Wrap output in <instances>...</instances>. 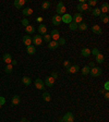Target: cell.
Segmentation results:
<instances>
[{"mask_svg":"<svg viewBox=\"0 0 109 122\" xmlns=\"http://www.w3.org/2000/svg\"><path fill=\"white\" fill-rule=\"evenodd\" d=\"M89 74H91L93 77H97L102 74V69L99 68V66H94V68H91L89 70Z\"/></svg>","mask_w":109,"mask_h":122,"instance_id":"cell-1","label":"cell"},{"mask_svg":"<svg viewBox=\"0 0 109 122\" xmlns=\"http://www.w3.org/2000/svg\"><path fill=\"white\" fill-rule=\"evenodd\" d=\"M56 11H57V14L58 15H63L64 13H66V7H64V5H63L62 1H60V2L57 5Z\"/></svg>","mask_w":109,"mask_h":122,"instance_id":"cell-2","label":"cell"},{"mask_svg":"<svg viewBox=\"0 0 109 122\" xmlns=\"http://www.w3.org/2000/svg\"><path fill=\"white\" fill-rule=\"evenodd\" d=\"M62 121L63 122H73L74 121V116H73V113L72 112H67L66 114H64L63 117H62Z\"/></svg>","mask_w":109,"mask_h":122,"instance_id":"cell-3","label":"cell"},{"mask_svg":"<svg viewBox=\"0 0 109 122\" xmlns=\"http://www.w3.org/2000/svg\"><path fill=\"white\" fill-rule=\"evenodd\" d=\"M32 43H33L35 46L42 45V43H43V37H42L41 35H35V36H33V38H32Z\"/></svg>","mask_w":109,"mask_h":122,"instance_id":"cell-4","label":"cell"},{"mask_svg":"<svg viewBox=\"0 0 109 122\" xmlns=\"http://www.w3.org/2000/svg\"><path fill=\"white\" fill-rule=\"evenodd\" d=\"M44 84L47 87H52L53 84H55V79H52L51 76H47L45 79V81H44Z\"/></svg>","mask_w":109,"mask_h":122,"instance_id":"cell-5","label":"cell"},{"mask_svg":"<svg viewBox=\"0 0 109 122\" xmlns=\"http://www.w3.org/2000/svg\"><path fill=\"white\" fill-rule=\"evenodd\" d=\"M61 22L63 23H67V24H70L72 22V15H70L69 13H64L62 16H61Z\"/></svg>","mask_w":109,"mask_h":122,"instance_id":"cell-6","label":"cell"},{"mask_svg":"<svg viewBox=\"0 0 109 122\" xmlns=\"http://www.w3.org/2000/svg\"><path fill=\"white\" fill-rule=\"evenodd\" d=\"M49 35H50V37L52 38L53 41H58L59 38H60V33H59V30H56V28L51 30Z\"/></svg>","mask_w":109,"mask_h":122,"instance_id":"cell-7","label":"cell"},{"mask_svg":"<svg viewBox=\"0 0 109 122\" xmlns=\"http://www.w3.org/2000/svg\"><path fill=\"white\" fill-rule=\"evenodd\" d=\"M82 19H83V16H82L81 13H75L72 16V22L76 23V24H80V23H82Z\"/></svg>","mask_w":109,"mask_h":122,"instance_id":"cell-8","label":"cell"},{"mask_svg":"<svg viewBox=\"0 0 109 122\" xmlns=\"http://www.w3.org/2000/svg\"><path fill=\"white\" fill-rule=\"evenodd\" d=\"M35 87L37 89H44L45 88V84L42 79H36L35 80Z\"/></svg>","mask_w":109,"mask_h":122,"instance_id":"cell-9","label":"cell"},{"mask_svg":"<svg viewBox=\"0 0 109 122\" xmlns=\"http://www.w3.org/2000/svg\"><path fill=\"white\" fill-rule=\"evenodd\" d=\"M92 32L94 34H97V35H102L103 34V30H102V28H100V26L99 25H97V24H95V25H93L92 26Z\"/></svg>","mask_w":109,"mask_h":122,"instance_id":"cell-10","label":"cell"},{"mask_svg":"<svg viewBox=\"0 0 109 122\" xmlns=\"http://www.w3.org/2000/svg\"><path fill=\"white\" fill-rule=\"evenodd\" d=\"M22 41H23V44L27 47V46H31V44H32V37L30 35H24L22 38Z\"/></svg>","mask_w":109,"mask_h":122,"instance_id":"cell-11","label":"cell"},{"mask_svg":"<svg viewBox=\"0 0 109 122\" xmlns=\"http://www.w3.org/2000/svg\"><path fill=\"white\" fill-rule=\"evenodd\" d=\"M25 0H15L14 2H13V5H14L15 8H18V9H22L23 7H24V5H25Z\"/></svg>","mask_w":109,"mask_h":122,"instance_id":"cell-12","label":"cell"},{"mask_svg":"<svg viewBox=\"0 0 109 122\" xmlns=\"http://www.w3.org/2000/svg\"><path fill=\"white\" fill-rule=\"evenodd\" d=\"M51 22H52L53 25H59V24L61 23V16L60 15H58V14L53 15L52 19H51Z\"/></svg>","mask_w":109,"mask_h":122,"instance_id":"cell-13","label":"cell"},{"mask_svg":"<svg viewBox=\"0 0 109 122\" xmlns=\"http://www.w3.org/2000/svg\"><path fill=\"white\" fill-rule=\"evenodd\" d=\"M88 5H87V3H79V5H76V9L81 12V11H87L88 10Z\"/></svg>","mask_w":109,"mask_h":122,"instance_id":"cell-14","label":"cell"},{"mask_svg":"<svg viewBox=\"0 0 109 122\" xmlns=\"http://www.w3.org/2000/svg\"><path fill=\"white\" fill-rule=\"evenodd\" d=\"M38 33L42 34V35L47 34V26L45 24H39V26H38Z\"/></svg>","mask_w":109,"mask_h":122,"instance_id":"cell-15","label":"cell"},{"mask_svg":"<svg viewBox=\"0 0 109 122\" xmlns=\"http://www.w3.org/2000/svg\"><path fill=\"white\" fill-rule=\"evenodd\" d=\"M99 10H100V12H102V13H104V14H106V13L109 11V5H108V3H107V2L103 3V5H100V8H99Z\"/></svg>","mask_w":109,"mask_h":122,"instance_id":"cell-16","label":"cell"},{"mask_svg":"<svg viewBox=\"0 0 109 122\" xmlns=\"http://www.w3.org/2000/svg\"><path fill=\"white\" fill-rule=\"evenodd\" d=\"M58 46H59V44H58V41H51L48 43V48L51 49V50L57 49L58 48Z\"/></svg>","mask_w":109,"mask_h":122,"instance_id":"cell-17","label":"cell"},{"mask_svg":"<svg viewBox=\"0 0 109 122\" xmlns=\"http://www.w3.org/2000/svg\"><path fill=\"white\" fill-rule=\"evenodd\" d=\"M2 59H3V61H5L7 64H10L11 61H12V57H11L10 53H5L3 57H2Z\"/></svg>","mask_w":109,"mask_h":122,"instance_id":"cell-18","label":"cell"},{"mask_svg":"<svg viewBox=\"0 0 109 122\" xmlns=\"http://www.w3.org/2000/svg\"><path fill=\"white\" fill-rule=\"evenodd\" d=\"M20 102H21V98H20V96H18V95L13 96L12 99H11V104H12V106H16V105H19Z\"/></svg>","mask_w":109,"mask_h":122,"instance_id":"cell-19","label":"cell"},{"mask_svg":"<svg viewBox=\"0 0 109 122\" xmlns=\"http://www.w3.org/2000/svg\"><path fill=\"white\" fill-rule=\"evenodd\" d=\"M22 13H23V15H25V16H30V15L33 14V9H32V8H25V9L22 10Z\"/></svg>","mask_w":109,"mask_h":122,"instance_id":"cell-20","label":"cell"},{"mask_svg":"<svg viewBox=\"0 0 109 122\" xmlns=\"http://www.w3.org/2000/svg\"><path fill=\"white\" fill-rule=\"evenodd\" d=\"M79 70H80L79 66H71L68 70H67V73H76Z\"/></svg>","mask_w":109,"mask_h":122,"instance_id":"cell-21","label":"cell"},{"mask_svg":"<svg viewBox=\"0 0 109 122\" xmlns=\"http://www.w3.org/2000/svg\"><path fill=\"white\" fill-rule=\"evenodd\" d=\"M25 32L27 33V35H33L35 33V27L32 25H27L25 27Z\"/></svg>","mask_w":109,"mask_h":122,"instance_id":"cell-22","label":"cell"},{"mask_svg":"<svg viewBox=\"0 0 109 122\" xmlns=\"http://www.w3.org/2000/svg\"><path fill=\"white\" fill-rule=\"evenodd\" d=\"M22 83L26 86H30L31 84H32V80L28 77V76H23L22 77Z\"/></svg>","mask_w":109,"mask_h":122,"instance_id":"cell-23","label":"cell"},{"mask_svg":"<svg viewBox=\"0 0 109 122\" xmlns=\"http://www.w3.org/2000/svg\"><path fill=\"white\" fill-rule=\"evenodd\" d=\"M26 51H27L28 55H34V53L36 52V48H35V46H33V45L27 46V47H26Z\"/></svg>","mask_w":109,"mask_h":122,"instance_id":"cell-24","label":"cell"},{"mask_svg":"<svg viewBox=\"0 0 109 122\" xmlns=\"http://www.w3.org/2000/svg\"><path fill=\"white\" fill-rule=\"evenodd\" d=\"M104 60H105V57H104V55H103V53H98V55H97L96 56V59H95V61H96L97 63H103V62H104Z\"/></svg>","mask_w":109,"mask_h":122,"instance_id":"cell-25","label":"cell"},{"mask_svg":"<svg viewBox=\"0 0 109 122\" xmlns=\"http://www.w3.org/2000/svg\"><path fill=\"white\" fill-rule=\"evenodd\" d=\"M81 53H82V56L83 57L87 58V57L91 56V50H89L88 48H83L82 49V51H81Z\"/></svg>","mask_w":109,"mask_h":122,"instance_id":"cell-26","label":"cell"},{"mask_svg":"<svg viewBox=\"0 0 109 122\" xmlns=\"http://www.w3.org/2000/svg\"><path fill=\"white\" fill-rule=\"evenodd\" d=\"M99 18H100V21H102L103 23H108L109 22V16L107 14H104V13H102V14L99 15Z\"/></svg>","mask_w":109,"mask_h":122,"instance_id":"cell-27","label":"cell"},{"mask_svg":"<svg viewBox=\"0 0 109 122\" xmlns=\"http://www.w3.org/2000/svg\"><path fill=\"white\" fill-rule=\"evenodd\" d=\"M43 99L45 100V102H50L51 96H50V94H49L48 92H45V93L43 94Z\"/></svg>","mask_w":109,"mask_h":122,"instance_id":"cell-28","label":"cell"},{"mask_svg":"<svg viewBox=\"0 0 109 122\" xmlns=\"http://www.w3.org/2000/svg\"><path fill=\"white\" fill-rule=\"evenodd\" d=\"M92 14L94 15V16H99V15L102 14V12L99 10V8H94V9L92 10Z\"/></svg>","mask_w":109,"mask_h":122,"instance_id":"cell-29","label":"cell"},{"mask_svg":"<svg viewBox=\"0 0 109 122\" xmlns=\"http://www.w3.org/2000/svg\"><path fill=\"white\" fill-rule=\"evenodd\" d=\"M89 70H91V68H89L88 66H85L81 70V72H82V74H83V75H87V74H89Z\"/></svg>","mask_w":109,"mask_h":122,"instance_id":"cell-30","label":"cell"},{"mask_svg":"<svg viewBox=\"0 0 109 122\" xmlns=\"http://www.w3.org/2000/svg\"><path fill=\"white\" fill-rule=\"evenodd\" d=\"M78 30H87V24L86 23H80L78 25Z\"/></svg>","mask_w":109,"mask_h":122,"instance_id":"cell-31","label":"cell"},{"mask_svg":"<svg viewBox=\"0 0 109 122\" xmlns=\"http://www.w3.org/2000/svg\"><path fill=\"white\" fill-rule=\"evenodd\" d=\"M12 69H13V66L12 64H7V66H5V73H11V72H12Z\"/></svg>","mask_w":109,"mask_h":122,"instance_id":"cell-32","label":"cell"},{"mask_svg":"<svg viewBox=\"0 0 109 122\" xmlns=\"http://www.w3.org/2000/svg\"><path fill=\"white\" fill-rule=\"evenodd\" d=\"M78 25H79V24H76V23H74V22H71L69 24V28L71 30H78Z\"/></svg>","mask_w":109,"mask_h":122,"instance_id":"cell-33","label":"cell"},{"mask_svg":"<svg viewBox=\"0 0 109 122\" xmlns=\"http://www.w3.org/2000/svg\"><path fill=\"white\" fill-rule=\"evenodd\" d=\"M49 8H50V1H45V2L42 5V9H44V10H47Z\"/></svg>","mask_w":109,"mask_h":122,"instance_id":"cell-34","label":"cell"},{"mask_svg":"<svg viewBox=\"0 0 109 122\" xmlns=\"http://www.w3.org/2000/svg\"><path fill=\"white\" fill-rule=\"evenodd\" d=\"M43 41H46V43H49V41H51L50 35H49V34H45V35H44V37H43Z\"/></svg>","mask_w":109,"mask_h":122,"instance_id":"cell-35","label":"cell"},{"mask_svg":"<svg viewBox=\"0 0 109 122\" xmlns=\"http://www.w3.org/2000/svg\"><path fill=\"white\" fill-rule=\"evenodd\" d=\"M98 53H100V51H99L98 48H94L93 50H91V55H93V56H95V57H96Z\"/></svg>","mask_w":109,"mask_h":122,"instance_id":"cell-36","label":"cell"},{"mask_svg":"<svg viewBox=\"0 0 109 122\" xmlns=\"http://www.w3.org/2000/svg\"><path fill=\"white\" fill-rule=\"evenodd\" d=\"M57 41H58V44H59V45H61V46H63L64 44H66V39H64L63 37H60Z\"/></svg>","mask_w":109,"mask_h":122,"instance_id":"cell-37","label":"cell"},{"mask_svg":"<svg viewBox=\"0 0 109 122\" xmlns=\"http://www.w3.org/2000/svg\"><path fill=\"white\" fill-rule=\"evenodd\" d=\"M63 66L67 69V70H68V69L70 68V66H71V62H70V61H69V60L64 61V62H63Z\"/></svg>","mask_w":109,"mask_h":122,"instance_id":"cell-38","label":"cell"},{"mask_svg":"<svg viewBox=\"0 0 109 122\" xmlns=\"http://www.w3.org/2000/svg\"><path fill=\"white\" fill-rule=\"evenodd\" d=\"M22 25L25 26V27H26L27 25H30V23H28V20H27V19H23V20H22Z\"/></svg>","mask_w":109,"mask_h":122,"instance_id":"cell-39","label":"cell"},{"mask_svg":"<svg viewBox=\"0 0 109 122\" xmlns=\"http://www.w3.org/2000/svg\"><path fill=\"white\" fill-rule=\"evenodd\" d=\"M96 3H97L96 0H89L88 5H93V7H95V5H96Z\"/></svg>","mask_w":109,"mask_h":122,"instance_id":"cell-40","label":"cell"},{"mask_svg":"<svg viewBox=\"0 0 109 122\" xmlns=\"http://www.w3.org/2000/svg\"><path fill=\"white\" fill-rule=\"evenodd\" d=\"M5 104V98L2 96H0V106H2V105Z\"/></svg>","mask_w":109,"mask_h":122,"instance_id":"cell-41","label":"cell"},{"mask_svg":"<svg viewBox=\"0 0 109 122\" xmlns=\"http://www.w3.org/2000/svg\"><path fill=\"white\" fill-rule=\"evenodd\" d=\"M50 76H51V77H52V79H55V80H56V79H58V74H57L56 72H52Z\"/></svg>","mask_w":109,"mask_h":122,"instance_id":"cell-42","label":"cell"},{"mask_svg":"<svg viewBox=\"0 0 109 122\" xmlns=\"http://www.w3.org/2000/svg\"><path fill=\"white\" fill-rule=\"evenodd\" d=\"M104 96H105V98H106V99L109 98V93H108V91H106V92L104 93Z\"/></svg>","mask_w":109,"mask_h":122,"instance_id":"cell-43","label":"cell"},{"mask_svg":"<svg viewBox=\"0 0 109 122\" xmlns=\"http://www.w3.org/2000/svg\"><path fill=\"white\" fill-rule=\"evenodd\" d=\"M109 83H108V82H106V83H105V89H106V91H108V89H109Z\"/></svg>","mask_w":109,"mask_h":122,"instance_id":"cell-44","label":"cell"},{"mask_svg":"<svg viewBox=\"0 0 109 122\" xmlns=\"http://www.w3.org/2000/svg\"><path fill=\"white\" fill-rule=\"evenodd\" d=\"M16 63H18V61H16V60H12V61H11V64H12V66H16Z\"/></svg>","mask_w":109,"mask_h":122,"instance_id":"cell-45","label":"cell"},{"mask_svg":"<svg viewBox=\"0 0 109 122\" xmlns=\"http://www.w3.org/2000/svg\"><path fill=\"white\" fill-rule=\"evenodd\" d=\"M89 68H91V66H92V68H94V66H95V64H94V62H91V63H89Z\"/></svg>","mask_w":109,"mask_h":122,"instance_id":"cell-46","label":"cell"},{"mask_svg":"<svg viewBox=\"0 0 109 122\" xmlns=\"http://www.w3.org/2000/svg\"><path fill=\"white\" fill-rule=\"evenodd\" d=\"M37 21L38 22H42V21H43V18H37Z\"/></svg>","mask_w":109,"mask_h":122,"instance_id":"cell-47","label":"cell"},{"mask_svg":"<svg viewBox=\"0 0 109 122\" xmlns=\"http://www.w3.org/2000/svg\"><path fill=\"white\" fill-rule=\"evenodd\" d=\"M99 93H100V94H104V93H105V89H100V91H99Z\"/></svg>","mask_w":109,"mask_h":122,"instance_id":"cell-48","label":"cell"},{"mask_svg":"<svg viewBox=\"0 0 109 122\" xmlns=\"http://www.w3.org/2000/svg\"><path fill=\"white\" fill-rule=\"evenodd\" d=\"M21 121H22V122H26V119H25V118H22V120H21Z\"/></svg>","mask_w":109,"mask_h":122,"instance_id":"cell-49","label":"cell"},{"mask_svg":"<svg viewBox=\"0 0 109 122\" xmlns=\"http://www.w3.org/2000/svg\"><path fill=\"white\" fill-rule=\"evenodd\" d=\"M60 122H63V121H62V120H61V121H60Z\"/></svg>","mask_w":109,"mask_h":122,"instance_id":"cell-50","label":"cell"},{"mask_svg":"<svg viewBox=\"0 0 109 122\" xmlns=\"http://www.w3.org/2000/svg\"><path fill=\"white\" fill-rule=\"evenodd\" d=\"M26 122H31V121H26Z\"/></svg>","mask_w":109,"mask_h":122,"instance_id":"cell-51","label":"cell"},{"mask_svg":"<svg viewBox=\"0 0 109 122\" xmlns=\"http://www.w3.org/2000/svg\"><path fill=\"white\" fill-rule=\"evenodd\" d=\"M18 122H22V121H18Z\"/></svg>","mask_w":109,"mask_h":122,"instance_id":"cell-52","label":"cell"},{"mask_svg":"<svg viewBox=\"0 0 109 122\" xmlns=\"http://www.w3.org/2000/svg\"><path fill=\"white\" fill-rule=\"evenodd\" d=\"M0 109H1V106H0Z\"/></svg>","mask_w":109,"mask_h":122,"instance_id":"cell-53","label":"cell"}]
</instances>
